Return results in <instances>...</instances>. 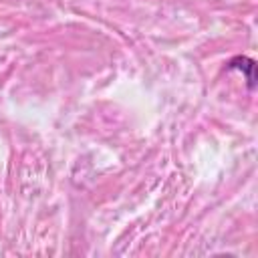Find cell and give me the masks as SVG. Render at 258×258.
<instances>
[{"label": "cell", "instance_id": "1", "mask_svg": "<svg viewBox=\"0 0 258 258\" xmlns=\"http://www.w3.org/2000/svg\"><path fill=\"white\" fill-rule=\"evenodd\" d=\"M228 69L244 73L248 87H250V89H254V87H256V75H254L256 64H254V60H252V58H248V56H234V58L228 62Z\"/></svg>", "mask_w": 258, "mask_h": 258}]
</instances>
